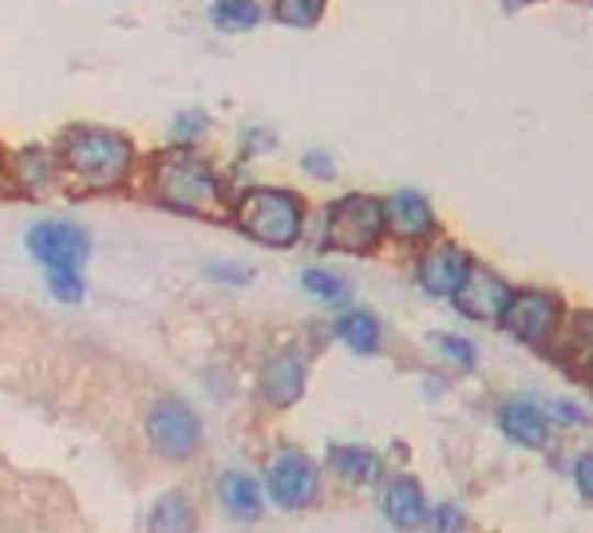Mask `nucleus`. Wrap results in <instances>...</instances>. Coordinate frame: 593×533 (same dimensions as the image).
<instances>
[{
  "instance_id": "nucleus-1",
  "label": "nucleus",
  "mask_w": 593,
  "mask_h": 533,
  "mask_svg": "<svg viewBox=\"0 0 593 533\" xmlns=\"http://www.w3.org/2000/svg\"><path fill=\"white\" fill-rule=\"evenodd\" d=\"M64 170L79 190H111L119 186L131 170V143L115 131L103 127H76L64 135Z\"/></svg>"
},
{
  "instance_id": "nucleus-2",
  "label": "nucleus",
  "mask_w": 593,
  "mask_h": 533,
  "mask_svg": "<svg viewBox=\"0 0 593 533\" xmlns=\"http://www.w3.org/2000/svg\"><path fill=\"white\" fill-rule=\"evenodd\" d=\"M155 190L167 206L182 209V214H202V217L222 214V190H217L214 170L202 158L190 155V150L158 155Z\"/></svg>"
},
{
  "instance_id": "nucleus-3",
  "label": "nucleus",
  "mask_w": 593,
  "mask_h": 533,
  "mask_svg": "<svg viewBox=\"0 0 593 533\" xmlns=\"http://www.w3.org/2000/svg\"><path fill=\"white\" fill-rule=\"evenodd\" d=\"M234 222L261 246L286 249L301 237V202L286 190H246L237 197Z\"/></svg>"
},
{
  "instance_id": "nucleus-4",
  "label": "nucleus",
  "mask_w": 593,
  "mask_h": 533,
  "mask_svg": "<svg viewBox=\"0 0 593 533\" xmlns=\"http://www.w3.org/2000/svg\"><path fill=\"white\" fill-rule=\"evenodd\" d=\"M384 206L376 197L353 194L340 197L333 209H328V226H325V246L340 249V253H365L372 249L380 237H384Z\"/></svg>"
},
{
  "instance_id": "nucleus-5",
  "label": "nucleus",
  "mask_w": 593,
  "mask_h": 533,
  "mask_svg": "<svg viewBox=\"0 0 593 533\" xmlns=\"http://www.w3.org/2000/svg\"><path fill=\"white\" fill-rule=\"evenodd\" d=\"M147 434L163 458H187V454H194L202 427H198L194 411H190L182 399H167V404H158L155 411H150Z\"/></svg>"
},
{
  "instance_id": "nucleus-6",
  "label": "nucleus",
  "mask_w": 593,
  "mask_h": 533,
  "mask_svg": "<svg viewBox=\"0 0 593 533\" xmlns=\"http://www.w3.org/2000/svg\"><path fill=\"white\" fill-rule=\"evenodd\" d=\"M29 249L48 269H79L88 257V234L68 222H40L29 234Z\"/></svg>"
},
{
  "instance_id": "nucleus-7",
  "label": "nucleus",
  "mask_w": 593,
  "mask_h": 533,
  "mask_svg": "<svg viewBox=\"0 0 593 533\" xmlns=\"http://www.w3.org/2000/svg\"><path fill=\"white\" fill-rule=\"evenodd\" d=\"M316 483H321L316 466L309 463L305 454H296V451L277 454V463L269 466V494H273L281 506H289V510L313 502Z\"/></svg>"
},
{
  "instance_id": "nucleus-8",
  "label": "nucleus",
  "mask_w": 593,
  "mask_h": 533,
  "mask_svg": "<svg viewBox=\"0 0 593 533\" xmlns=\"http://www.w3.org/2000/svg\"><path fill=\"white\" fill-rule=\"evenodd\" d=\"M511 296L514 293L494 273H486V269H467L463 285L455 288V305H459L463 316H471V320H494V316L506 313Z\"/></svg>"
},
{
  "instance_id": "nucleus-9",
  "label": "nucleus",
  "mask_w": 593,
  "mask_h": 533,
  "mask_svg": "<svg viewBox=\"0 0 593 533\" xmlns=\"http://www.w3.org/2000/svg\"><path fill=\"white\" fill-rule=\"evenodd\" d=\"M553 316H558V305H553V296L546 293H518L511 296V305H506L503 320L518 340L526 344H542L546 336L553 328Z\"/></svg>"
},
{
  "instance_id": "nucleus-10",
  "label": "nucleus",
  "mask_w": 593,
  "mask_h": 533,
  "mask_svg": "<svg viewBox=\"0 0 593 533\" xmlns=\"http://www.w3.org/2000/svg\"><path fill=\"white\" fill-rule=\"evenodd\" d=\"M467 269L471 265H467L463 249L435 246V249H427L424 261H419V285H424L432 296H455V288L463 285Z\"/></svg>"
},
{
  "instance_id": "nucleus-11",
  "label": "nucleus",
  "mask_w": 593,
  "mask_h": 533,
  "mask_svg": "<svg viewBox=\"0 0 593 533\" xmlns=\"http://www.w3.org/2000/svg\"><path fill=\"white\" fill-rule=\"evenodd\" d=\"M261 392L273 407H289L301 399L305 392V367L293 355H273L266 367H261Z\"/></svg>"
},
{
  "instance_id": "nucleus-12",
  "label": "nucleus",
  "mask_w": 593,
  "mask_h": 533,
  "mask_svg": "<svg viewBox=\"0 0 593 533\" xmlns=\"http://www.w3.org/2000/svg\"><path fill=\"white\" fill-rule=\"evenodd\" d=\"M384 222L395 229V234H404V237H424L427 229L435 226L432 206H427L415 190H400V194H392V202L384 206Z\"/></svg>"
},
{
  "instance_id": "nucleus-13",
  "label": "nucleus",
  "mask_w": 593,
  "mask_h": 533,
  "mask_svg": "<svg viewBox=\"0 0 593 533\" xmlns=\"http://www.w3.org/2000/svg\"><path fill=\"white\" fill-rule=\"evenodd\" d=\"M384 513H388V522H392L395 530H415V525L427 518L424 490H419V483H415V478H395V483L388 486V494H384Z\"/></svg>"
},
{
  "instance_id": "nucleus-14",
  "label": "nucleus",
  "mask_w": 593,
  "mask_h": 533,
  "mask_svg": "<svg viewBox=\"0 0 593 533\" xmlns=\"http://www.w3.org/2000/svg\"><path fill=\"white\" fill-rule=\"evenodd\" d=\"M503 431L511 434L514 443L534 446V451H542V446L550 443V423H546V415L530 404L503 407Z\"/></svg>"
},
{
  "instance_id": "nucleus-15",
  "label": "nucleus",
  "mask_w": 593,
  "mask_h": 533,
  "mask_svg": "<svg viewBox=\"0 0 593 533\" xmlns=\"http://www.w3.org/2000/svg\"><path fill=\"white\" fill-rule=\"evenodd\" d=\"M328 463H333L336 474H345L348 483H376L380 478V458L372 451H360V446H333L328 451Z\"/></svg>"
},
{
  "instance_id": "nucleus-16",
  "label": "nucleus",
  "mask_w": 593,
  "mask_h": 533,
  "mask_svg": "<svg viewBox=\"0 0 593 533\" xmlns=\"http://www.w3.org/2000/svg\"><path fill=\"white\" fill-rule=\"evenodd\" d=\"M150 533H194V506L187 502V494L158 498L150 513Z\"/></svg>"
},
{
  "instance_id": "nucleus-17",
  "label": "nucleus",
  "mask_w": 593,
  "mask_h": 533,
  "mask_svg": "<svg viewBox=\"0 0 593 533\" xmlns=\"http://www.w3.org/2000/svg\"><path fill=\"white\" fill-rule=\"evenodd\" d=\"M222 502H226L230 513H237V518H257L261 513V490H257V483L249 478V474H226L222 478Z\"/></svg>"
},
{
  "instance_id": "nucleus-18",
  "label": "nucleus",
  "mask_w": 593,
  "mask_h": 533,
  "mask_svg": "<svg viewBox=\"0 0 593 533\" xmlns=\"http://www.w3.org/2000/svg\"><path fill=\"white\" fill-rule=\"evenodd\" d=\"M336 336H340L353 352L368 355V352H376V344H380V325H376L368 313H348V316H340Z\"/></svg>"
},
{
  "instance_id": "nucleus-19",
  "label": "nucleus",
  "mask_w": 593,
  "mask_h": 533,
  "mask_svg": "<svg viewBox=\"0 0 593 533\" xmlns=\"http://www.w3.org/2000/svg\"><path fill=\"white\" fill-rule=\"evenodd\" d=\"M257 20H261V12H257L254 0H217L214 4V24L226 32H246Z\"/></svg>"
},
{
  "instance_id": "nucleus-20",
  "label": "nucleus",
  "mask_w": 593,
  "mask_h": 533,
  "mask_svg": "<svg viewBox=\"0 0 593 533\" xmlns=\"http://www.w3.org/2000/svg\"><path fill=\"white\" fill-rule=\"evenodd\" d=\"M16 174H20V182H24L29 190H44L52 182L48 155H40V150H24V155L16 158Z\"/></svg>"
},
{
  "instance_id": "nucleus-21",
  "label": "nucleus",
  "mask_w": 593,
  "mask_h": 533,
  "mask_svg": "<svg viewBox=\"0 0 593 533\" xmlns=\"http://www.w3.org/2000/svg\"><path fill=\"white\" fill-rule=\"evenodd\" d=\"M321 12H325V0H277V16L286 24H301V29L316 24Z\"/></svg>"
},
{
  "instance_id": "nucleus-22",
  "label": "nucleus",
  "mask_w": 593,
  "mask_h": 533,
  "mask_svg": "<svg viewBox=\"0 0 593 533\" xmlns=\"http://www.w3.org/2000/svg\"><path fill=\"white\" fill-rule=\"evenodd\" d=\"M301 281H305L309 293L325 296V300H340V296H345V281H340L336 273H325V269H309Z\"/></svg>"
},
{
  "instance_id": "nucleus-23",
  "label": "nucleus",
  "mask_w": 593,
  "mask_h": 533,
  "mask_svg": "<svg viewBox=\"0 0 593 533\" xmlns=\"http://www.w3.org/2000/svg\"><path fill=\"white\" fill-rule=\"evenodd\" d=\"M48 285L56 293V300H68V305H76L83 296V281H79L76 269H48Z\"/></svg>"
},
{
  "instance_id": "nucleus-24",
  "label": "nucleus",
  "mask_w": 593,
  "mask_h": 533,
  "mask_svg": "<svg viewBox=\"0 0 593 533\" xmlns=\"http://www.w3.org/2000/svg\"><path fill=\"white\" fill-rule=\"evenodd\" d=\"M435 344L444 348L451 360H459L463 367H471L474 364V348L467 344V340H459V336H435Z\"/></svg>"
},
{
  "instance_id": "nucleus-25",
  "label": "nucleus",
  "mask_w": 593,
  "mask_h": 533,
  "mask_svg": "<svg viewBox=\"0 0 593 533\" xmlns=\"http://www.w3.org/2000/svg\"><path fill=\"white\" fill-rule=\"evenodd\" d=\"M573 478H578V490H582L585 498H593V454H582V458H578Z\"/></svg>"
},
{
  "instance_id": "nucleus-26",
  "label": "nucleus",
  "mask_w": 593,
  "mask_h": 533,
  "mask_svg": "<svg viewBox=\"0 0 593 533\" xmlns=\"http://www.w3.org/2000/svg\"><path fill=\"white\" fill-rule=\"evenodd\" d=\"M459 525H463V518H459L455 506H439L435 510V533H459Z\"/></svg>"
},
{
  "instance_id": "nucleus-27",
  "label": "nucleus",
  "mask_w": 593,
  "mask_h": 533,
  "mask_svg": "<svg viewBox=\"0 0 593 533\" xmlns=\"http://www.w3.org/2000/svg\"><path fill=\"white\" fill-rule=\"evenodd\" d=\"M202 127H206V118L198 115V111H194V115H178L175 135H178V138H190V135H194V131H202Z\"/></svg>"
},
{
  "instance_id": "nucleus-28",
  "label": "nucleus",
  "mask_w": 593,
  "mask_h": 533,
  "mask_svg": "<svg viewBox=\"0 0 593 533\" xmlns=\"http://www.w3.org/2000/svg\"><path fill=\"white\" fill-rule=\"evenodd\" d=\"M305 170L309 174H316V178H333V162H328V155H305Z\"/></svg>"
},
{
  "instance_id": "nucleus-29",
  "label": "nucleus",
  "mask_w": 593,
  "mask_h": 533,
  "mask_svg": "<svg viewBox=\"0 0 593 533\" xmlns=\"http://www.w3.org/2000/svg\"><path fill=\"white\" fill-rule=\"evenodd\" d=\"M553 411H558V419H566V423H582V419H585V415H582V411H573L570 404H558V407H553Z\"/></svg>"
}]
</instances>
